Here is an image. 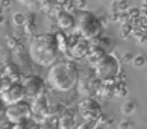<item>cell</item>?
Returning a JSON list of instances; mask_svg holds the SVG:
<instances>
[{"mask_svg":"<svg viewBox=\"0 0 147 129\" xmlns=\"http://www.w3.org/2000/svg\"><path fill=\"white\" fill-rule=\"evenodd\" d=\"M23 87H24V91H26L28 97L36 99V97L44 94V80L40 76H35V74L28 76L23 80Z\"/></svg>","mask_w":147,"mask_h":129,"instance_id":"obj_7","label":"cell"},{"mask_svg":"<svg viewBox=\"0 0 147 129\" xmlns=\"http://www.w3.org/2000/svg\"><path fill=\"white\" fill-rule=\"evenodd\" d=\"M5 114H6V119L9 122H12L14 125H17V123H20V122L29 119V115L32 114L30 103H28L26 100H21V102H18V103L8 105Z\"/></svg>","mask_w":147,"mask_h":129,"instance_id":"obj_5","label":"cell"},{"mask_svg":"<svg viewBox=\"0 0 147 129\" xmlns=\"http://www.w3.org/2000/svg\"><path fill=\"white\" fill-rule=\"evenodd\" d=\"M76 29L85 40H92L100 35L102 23L90 11H80L76 18Z\"/></svg>","mask_w":147,"mask_h":129,"instance_id":"obj_3","label":"cell"},{"mask_svg":"<svg viewBox=\"0 0 147 129\" xmlns=\"http://www.w3.org/2000/svg\"><path fill=\"white\" fill-rule=\"evenodd\" d=\"M12 129H36V125L30 119H28V120H23V122L17 123V125H14Z\"/></svg>","mask_w":147,"mask_h":129,"instance_id":"obj_11","label":"cell"},{"mask_svg":"<svg viewBox=\"0 0 147 129\" xmlns=\"http://www.w3.org/2000/svg\"><path fill=\"white\" fill-rule=\"evenodd\" d=\"M24 97H26V91L23 87V82H12L2 91V100L6 105L18 103V102L24 100Z\"/></svg>","mask_w":147,"mask_h":129,"instance_id":"obj_6","label":"cell"},{"mask_svg":"<svg viewBox=\"0 0 147 129\" xmlns=\"http://www.w3.org/2000/svg\"><path fill=\"white\" fill-rule=\"evenodd\" d=\"M130 126H132V123H130L129 120H127V122L120 123V129H130Z\"/></svg>","mask_w":147,"mask_h":129,"instance_id":"obj_15","label":"cell"},{"mask_svg":"<svg viewBox=\"0 0 147 129\" xmlns=\"http://www.w3.org/2000/svg\"><path fill=\"white\" fill-rule=\"evenodd\" d=\"M79 79V72L76 64L71 61H58L49 70L47 80L58 91H70L74 88Z\"/></svg>","mask_w":147,"mask_h":129,"instance_id":"obj_2","label":"cell"},{"mask_svg":"<svg viewBox=\"0 0 147 129\" xmlns=\"http://www.w3.org/2000/svg\"><path fill=\"white\" fill-rule=\"evenodd\" d=\"M132 64H134V66L137 67V68L144 67V66H146V58H144V55H137V56H134Z\"/></svg>","mask_w":147,"mask_h":129,"instance_id":"obj_13","label":"cell"},{"mask_svg":"<svg viewBox=\"0 0 147 129\" xmlns=\"http://www.w3.org/2000/svg\"><path fill=\"white\" fill-rule=\"evenodd\" d=\"M94 70L97 78L105 80V82H109V80L115 79L120 73V62L118 59L111 53H105L99 61L94 64Z\"/></svg>","mask_w":147,"mask_h":129,"instance_id":"obj_4","label":"cell"},{"mask_svg":"<svg viewBox=\"0 0 147 129\" xmlns=\"http://www.w3.org/2000/svg\"><path fill=\"white\" fill-rule=\"evenodd\" d=\"M5 112H6V103L2 100V97H0V117H2Z\"/></svg>","mask_w":147,"mask_h":129,"instance_id":"obj_14","label":"cell"},{"mask_svg":"<svg viewBox=\"0 0 147 129\" xmlns=\"http://www.w3.org/2000/svg\"><path fill=\"white\" fill-rule=\"evenodd\" d=\"M132 59H134L132 53H124V61H132Z\"/></svg>","mask_w":147,"mask_h":129,"instance_id":"obj_16","label":"cell"},{"mask_svg":"<svg viewBox=\"0 0 147 129\" xmlns=\"http://www.w3.org/2000/svg\"><path fill=\"white\" fill-rule=\"evenodd\" d=\"M61 52L58 36L53 34H41L32 40L29 46L30 58L40 66H53L58 62V56Z\"/></svg>","mask_w":147,"mask_h":129,"instance_id":"obj_1","label":"cell"},{"mask_svg":"<svg viewBox=\"0 0 147 129\" xmlns=\"http://www.w3.org/2000/svg\"><path fill=\"white\" fill-rule=\"evenodd\" d=\"M135 109H137V105H135V102H132V100H130V102H126V103L123 105V108H121L123 114H126V115L135 112Z\"/></svg>","mask_w":147,"mask_h":129,"instance_id":"obj_12","label":"cell"},{"mask_svg":"<svg viewBox=\"0 0 147 129\" xmlns=\"http://www.w3.org/2000/svg\"><path fill=\"white\" fill-rule=\"evenodd\" d=\"M58 24L62 29H70L73 26H76V18L70 12H67V11H61L58 14Z\"/></svg>","mask_w":147,"mask_h":129,"instance_id":"obj_10","label":"cell"},{"mask_svg":"<svg viewBox=\"0 0 147 129\" xmlns=\"http://www.w3.org/2000/svg\"><path fill=\"white\" fill-rule=\"evenodd\" d=\"M30 109H32V114L35 115H40V117H46L47 112H49V100L44 94L40 96V97L34 99V103L30 105Z\"/></svg>","mask_w":147,"mask_h":129,"instance_id":"obj_9","label":"cell"},{"mask_svg":"<svg viewBox=\"0 0 147 129\" xmlns=\"http://www.w3.org/2000/svg\"><path fill=\"white\" fill-rule=\"evenodd\" d=\"M79 111L85 120H94L100 115V105L94 99H85L79 103Z\"/></svg>","mask_w":147,"mask_h":129,"instance_id":"obj_8","label":"cell"}]
</instances>
